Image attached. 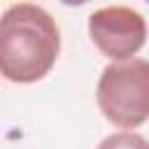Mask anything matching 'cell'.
Returning a JSON list of instances; mask_svg holds the SVG:
<instances>
[{
  "instance_id": "obj_2",
  "label": "cell",
  "mask_w": 149,
  "mask_h": 149,
  "mask_svg": "<svg viewBox=\"0 0 149 149\" xmlns=\"http://www.w3.org/2000/svg\"><path fill=\"white\" fill-rule=\"evenodd\" d=\"M95 100L112 126L121 130L142 126L149 119V61L128 58L109 63L100 72Z\"/></svg>"
},
{
  "instance_id": "obj_6",
  "label": "cell",
  "mask_w": 149,
  "mask_h": 149,
  "mask_svg": "<svg viewBox=\"0 0 149 149\" xmlns=\"http://www.w3.org/2000/svg\"><path fill=\"white\" fill-rule=\"evenodd\" d=\"M144 2H149V0H144Z\"/></svg>"
},
{
  "instance_id": "obj_4",
  "label": "cell",
  "mask_w": 149,
  "mask_h": 149,
  "mask_svg": "<svg viewBox=\"0 0 149 149\" xmlns=\"http://www.w3.org/2000/svg\"><path fill=\"white\" fill-rule=\"evenodd\" d=\"M95 149H149V140L133 130H119L100 140Z\"/></svg>"
},
{
  "instance_id": "obj_5",
  "label": "cell",
  "mask_w": 149,
  "mask_h": 149,
  "mask_svg": "<svg viewBox=\"0 0 149 149\" xmlns=\"http://www.w3.org/2000/svg\"><path fill=\"white\" fill-rule=\"evenodd\" d=\"M63 5H68V7H81V5H86L88 0H61Z\"/></svg>"
},
{
  "instance_id": "obj_3",
  "label": "cell",
  "mask_w": 149,
  "mask_h": 149,
  "mask_svg": "<svg viewBox=\"0 0 149 149\" xmlns=\"http://www.w3.org/2000/svg\"><path fill=\"white\" fill-rule=\"evenodd\" d=\"M88 37L112 63L128 61L147 42V21L137 9L126 5L100 7L88 16Z\"/></svg>"
},
{
  "instance_id": "obj_1",
  "label": "cell",
  "mask_w": 149,
  "mask_h": 149,
  "mask_svg": "<svg viewBox=\"0 0 149 149\" xmlns=\"http://www.w3.org/2000/svg\"><path fill=\"white\" fill-rule=\"evenodd\" d=\"M61 54L54 16L33 2L9 5L0 19V72L12 84L44 79Z\"/></svg>"
}]
</instances>
